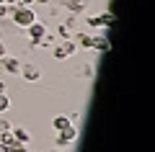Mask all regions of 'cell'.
Instances as JSON below:
<instances>
[{
	"mask_svg": "<svg viewBox=\"0 0 155 152\" xmlns=\"http://www.w3.org/2000/svg\"><path fill=\"white\" fill-rule=\"evenodd\" d=\"M0 67H3V70L5 72H11V75H18V72H21V60H16V57H3V60H0Z\"/></svg>",
	"mask_w": 155,
	"mask_h": 152,
	"instance_id": "5",
	"label": "cell"
},
{
	"mask_svg": "<svg viewBox=\"0 0 155 152\" xmlns=\"http://www.w3.org/2000/svg\"><path fill=\"white\" fill-rule=\"evenodd\" d=\"M39 5H52V0H36Z\"/></svg>",
	"mask_w": 155,
	"mask_h": 152,
	"instance_id": "22",
	"label": "cell"
},
{
	"mask_svg": "<svg viewBox=\"0 0 155 152\" xmlns=\"http://www.w3.org/2000/svg\"><path fill=\"white\" fill-rule=\"evenodd\" d=\"M52 57H54V60H67V52H65V47H62V44H54V47H52Z\"/></svg>",
	"mask_w": 155,
	"mask_h": 152,
	"instance_id": "13",
	"label": "cell"
},
{
	"mask_svg": "<svg viewBox=\"0 0 155 152\" xmlns=\"http://www.w3.org/2000/svg\"><path fill=\"white\" fill-rule=\"evenodd\" d=\"M65 8L72 13V16H78V13L85 11V0H65Z\"/></svg>",
	"mask_w": 155,
	"mask_h": 152,
	"instance_id": "8",
	"label": "cell"
},
{
	"mask_svg": "<svg viewBox=\"0 0 155 152\" xmlns=\"http://www.w3.org/2000/svg\"><path fill=\"white\" fill-rule=\"evenodd\" d=\"M52 152H60V150H52Z\"/></svg>",
	"mask_w": 155,
	"mask_h": 152,
	"instance_id": "25",
	"label": "cell"
},
{
	"mask_svg": "<svg viewBox=\"0 0 155 152\" xmlns=\"http://www.w3.org/2000/svg\"><path fill=\"white\" fill-rule=\"evenodd\" d=\"M70 124H72V121L67 119V116H54V119H52V129H54V131H62V129H67Z\"/></svg>",
	"mask_w": 155,
	"mask_h": 152,
	"instance_id": "9",
	"label": "cell"
},
{
	"mask_svg": "<svg viewBox=\"0 0 155 152\" xmlns=\"http://www.w3.org/2000/svg\"><path fill=\"white\" fill-rule=\"evenodd\" d=\"M8 16H11V8L5 3H0V18H8Z\"/></svg>",
	"mask_w": 155,
	"mask_h": 152,
	"instance_id": "18",
	"label": "cell"
},
{
	"mask_svg": "<svg viewBox=\"0 0 155 152\" xmlns=\"http://www.w3.org/2000/svg\"><path fill=\"white\" fill-rule=\"evenodd\" d=\"M5 54H8V49H5V44L0 41V60H3V57H5Z\"/></svg>",
	"mask_w": 155,
	"mask_h": 152,
	"instance_id": "20",
	"label": "cell"
},
{
	"mask_svg": "<svg viewBox=\"0 0 155 152\" xmlns=\"http://www.w3.org/2000/svg\"><path fill=\"white\" fill-rule=\"evenodd\" d=\"M11 18H13V23H16V26H21V28L31 26L34 21H39V18H36V13H34V8H26V5L13 8V11H11Z\"/></svg>",
	"mask_w": 155,
	"mask_h": 152,
	"instance_id": "1",
	"label": "cell"
},
{
	"mask_svg": "<svg viewBox=\"0 0 155 152\" xmlns=\"http://www.w3.org/2000/svg\"><path fill=\"white\" fill-rule=\"evenodd\" d=\"M57 34H60V36H62V39H72V28H67V26H65V23H62V26H60V28H57Z\"/></svg>",
	"mask_w": 155,
	"mask_h": 152,
	"instance_id": "17",
	"label": "cell"
},
{
	"mask_svg": "<svg viewBox=\"0 0 155 152\" xmlns=\"http://www.w3.org/2000/svg\"><path fill=\"white\" fill-rule=\"evenodd\" d=\"M11 134H13V139H16V142H21V144H31V131H28V129L13 126V129H11Z\"/></svg>",
	"mask_w": 155,
	"mask_h": 152,
	"instance_id": "6",
	"label": "cell"
},
{
	"mask_svg": "<svg viewBox=\"0 0 155 152\" xmlns=\"http://www.w3.org/2000/svg\"><path fill=\"white\" fill-rule=\"evenodd\" d=\"M13 129V124H11V119H5V116L0 114V131H11Z\"/></svg>",
	"mask_w": 155,
	"mask_h": 152,
	"instance_id": "16",
	"label": "cell"
},
{
	"mask_svg": "<svg viewBox=\"0 0 155 152\" xmlns=\"http://www.w3.org/2000/svg\"><path fill=\"white\" fill-rule=\"evenodd\" d=\"M62 47H65L67 57H72V54H78V52H80V49H78V44L72 41V39H65V41H62Z\"/></svg>",
	"mask_w": 155,
	"mask_h": 152,
	"instance_id": "12",
	"label": "cell"
},
{
	"mask_svg": "<svg viewBox=\"0 0 155 152\" xmlns=\"http://www.w3.org/2000/svg\"><path fill=\"white\" fill-rule=\"evenodd\" d=\"M34 3L36 0H21V5H26V8H34Z\"/></svg>",
	"mask_w": 155,
	"mask_h": 152,
	"instance_id": "21",
	"label": "cell"
},
{
	"mask_svg": "<svg viewBox=\"0 0 155 152\" xmlns=\"http://www.w3.org/2000/svg\"><path fill=\"white\" fill-rule=\"evenodd\" d=\"M93 49L101 52V54L109 52V39H106V36H93Z\"/></svg>",
	"mask_w": 155,
	"mask_h": 152,
	"instance_id": "10",
	"label": "cell"
},
{
	"mask_svg": "<svg viewBox=\"0 0 155 152\" xmlns=\"http://www.w3.org/2000/svg\"><path fill=\"white\" fill-rule=\"evenodd\" d=\"M72 41L78 44V49H93V36L91 34H75Z\"/></svg>",
	"mask_w": 155,
	"mask_h": 152,
	"instance_id": "7",
	"label": "cell"
},
{
	"mask_svg": "<svg viewBox=\"0 0 155 152\" xmlns=\"http://www.w3.org/2000/svg\"><path fill=\"white\" fill-rule=\"evenodd\" d=\"M85 21H88V26H91V28H104V21H101V16H88Z\"/></svg>",
	"mask_w": 155,
	"mask_h": 152,
	"instance_id": "14",
	"label": "cell"
},
{
	"mask_svg": "<svg viewBox=\"0 0 155 152\" xmlns=\"http://www.w3.org/2000/svg\"><path fill=\"white\" fill-rule=\"evenodd\" d=\"M18 75H21L26 82H36L39 77H41V72H39L36 65H21V72H18Z\"/></svg>",
	"mask_w": 155,
	"mask_h": 152,
	"instance_id": "4",
	"label": "cell"
},
{
	"mask_svg": "<svg viewBox=\"0 0 155 152\" xmlns=\"http://www.w3.org/2000/svg\"><path fill=\"white\" fill-rule=\"evenodd\" d=\"M101 21H104V28H109V26H114V13H111V11H106V13H101Z\"/></svg>",
	"mask_w": 155,
	"mask_h": 152,
	"instance_id": "15",
	"label": "cell"
},
{
	"mask_svg": "<svg viewBox=\"0 0 155 152\" xmlns=\"http://www.w3.org/2000/svg\"><path fill=\"white\" fill-rule=\"evenodd\" d=\"M0 152H11V150H8V147H5V144H0Z\"/></svg>",
	"mask_w": 155,
	"mask_h": 152,
	"instance_id": "24",
	"label": "cell"
},
{
	"mask_svg": "<svg viewBox=\"0 0 155 152\" xmlns=\"http://www.w3.org/2000/svg\"><path fill=\"white\" fill-rule=\"evenodd\" d=\"M0 93H5V82L3 80H0Z\"/></svg>",
	"mask_w": 155,
	"mask_h": 152,
	"instance_id": "23",
	"label": "cell"
},
{
	"mask_svg": "<svg viewBox=\"0 0 155 152\" xmlns=\"http://www.w3.org/2000/svg\"><path fill=\"white\" fill-rule=\"evenodd\" d=\"M26 31H28V39H31V47H39V41H41L44 34H47V26L41 21H34L31 26H26Z\"/></svg>",
	"mask_w": 155,
	"mask_h": 152,
	"instance_id": "2",
	"label": "cell"
},
{
	"mask_svg": "<svg viewBox=\"0 0 155 152\" xmlns=\"http://www.w3.org/2000/svg\"><path fill=\"white\" fill-rule=\"evenodd\" d=\"M11 108H13V101H11V95L0 93V114H8Z\"/></svg>",
	"mask_w": 155,
	"mask_h": 152,
	"instance_id": "11",
	"label": "cell"
},
{
	"mask_svg": "<svg viewBox=\"0 0 155 152\" xmlns=\"http://www.w3.org/2000/svg\"><path fill=\"white\" fill-rule=\"evenodd\" d=\"M5 5L13 11V8H18V5H21V0H5Z\"/></svg>",
	"mask_w": 155,
	"mask_h": 152,
	"instance_id": "19",
	"label": "cell"
},
{
	"mask_svg": "<svg viewBox=\"0 0 155 152\" xmlns=\"http://www.w3.org/2000/svg\"><path fill=\"white\" fill-rule=\"evenodd\" d=\"M78 139V129L75 126H67V129H62V131H57V139H54V144L57 147H67V144H72V142Z\"/></svg>",
	"mask_w": 155,
	"mask_h": 152,
	"instance_id": "3",
	"label": "cell"
}]
</instances>
